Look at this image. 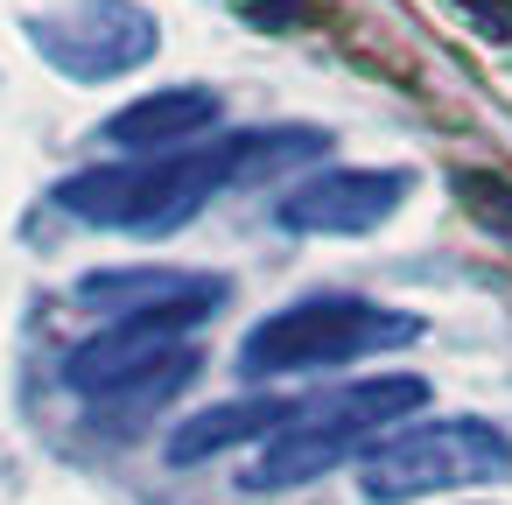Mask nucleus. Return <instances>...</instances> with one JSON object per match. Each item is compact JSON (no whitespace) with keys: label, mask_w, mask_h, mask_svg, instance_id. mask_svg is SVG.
Listing matches in <instances>:
<instances>
[{"label":"nucleus","mask_w":512,"mask_h":505,"mask_svg":"<svg viewBox=\"0 0 512 505\" xmlns=\"http://www.w3.org/2000/svg\"><path fill=\"white\" fill-rule=\"evenodd\" d=\"M330 155L323 127H246L225 141H190L169 155H127V162H99L57 183V211H71L78 225L99 232H134V239H169L183 232L218 190L295 169Z\"/></svg>","instance_id":"1"},{"label":"nucleus","mask_w":512,"mask_h":505,"mask_svg":"<svg viewBox=\"0 0 512 505\" xmlns=\"http://www.w3.org/2000/svg\"><path fill=\"white\" fill-rule=\"evenodd\" d=\"M449 190H456V204L470 211V225H477V232H491V239L512 253V176L456 169V176H449Z\"/></svg>","instance_id":"11"},{"label":"nucleus","mask_w":512,"mask_h":505,"mask_svg":"<svg viewBox=\"0 0 512 505\" xmlns=\"http://www.w3.org/2000/svg\"><path fill=\"white\" fill-rule=\"evenodd\" d=\"M421 407H428L421 372H379V379H351L337 393H302L295 414L246 463V491H302V484L330 477L337 463H358L379 435H393Z\"/></svg>","instance_id":"2"},{"label":"nucleus","mask_w":512,"mask_h":505,"mask_svg":"<svg viewBox=\"0 0 512 505\" xmlns=\"http://www.w3.org/2000/svg\"><path fill=\"white\" fill-rule=\"evenodd\" d=\"M498 477H512V435L477 414L393 428L358 456V491L372 505H414V498H442V491H470Z\"/></svg>","instance_id":"5"},{"label":"nucleus","mask_w":512,"mask_h":505,"mask_svg":"<svg viewBox=\"0 0 512 505\" xmlns=\"http://www.w3.org/2000/svg\"><path fill=\"white\" fill-rule=\"evenodd\" d=\"M421 337V316L407 309H379L365 295H309V302H288L274 316H260L239 344V372L246 379H295V372H330V365H351V358H372V351H393Z\"/></svg>","instance_id":"4"},{"label":"nucleus","mask_w":512,"mask_h":505,"mask_svg":"<svg viewBox=\"0 0 512 505\" xmlns=\"http://www.w3.org/2000/svg\"><path fill=\"white\" fill-rule=\"evenodd\" d=\"M29 43L50 71H64L78 85H113V78H134L141 64H155L162 22L141 0H64L50 15H29Z\"/></svg>","instance_id":"6"},{"label":"nucleus","mask_w":512,"mask_h":505,"mask_svg":"<svg viewBox=\"0 0 512 505\" xmlns=\"http://www.w3.org/2000/svg\"><path fill=\"white\" fill-rule=\"evenodd\" d=\"M295 414V400H267V393H253V400H225V407H204V414H190L183 428H169V463L176 470H197V463H211V456H232V449H246V442H267L281 421Z\"/></svg>","instance_id":"10"},{"label":"nucleus","mask_w":512,"mask_h":505,"mask_svg":"<svg viewBox=\"0 0 512 505\" xmlns=\"http://www.w3.org/2000/svg\"><path fill=\"white\" fill-rule=\"evenodd\" d=\"M218 120H225V99H218L211 85H162V92L127 99V106L99 127V141H106V148H127V155H169V148L204 141Z\"/></svg>","instance_id":"8"},{"label":"nucleus","mask_w":512,"mask_h":505,"mask_svg":"<svg viewBox=\"0 0 512 505\" xmlns=\"http://www.w3.org/2000/svg\"><path fill=\"white\" fill-rule=\"evenodd\" d=\"M85 309L106 316H155V309H218L225 281L218 274H190V267H99L78 281Z\"/></svg>","instance_id":"9"},{"label":"nucleus","mask_w":512,"mask_h":505,"mask_svg":"<svg viewBox=\"0 0 512 505\" xmlns=\"http://www.w3.org/2000/svg\"><path fill=\"white\" fill-rule=\"evenodd\" d=\"M407 169H316L274 197V225L302 239H365L407 204Z\"/></svg>","instance_id":"7"},{"label":"nucleus","mask_w":512,"mask_h":505,"mask_svg":"<svg viewBox=\"0 0 512 505\" xmlns=\"http://www.w3.org/2000/svg\"><path fill=\"white\" fill-rule=\"evenodd\" d=\"M211 309H155V316H113L106 330H92L71 358H64V386L99 400L106 414H155L169 393H183L204 365V351L190 344V330Z\"/></svg>","instance_id":"3"}]
</instances>
